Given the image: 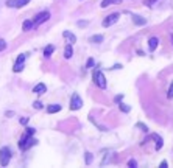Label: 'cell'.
Returning <instances> with one entry per match:
<instances>
[{"mask_svg":"<svg viewBox=\"0 0 173 168\" xmlns=\"http://www.w3.org/2000/svg\"><path fill=\"white\" fill-rule=\"evenodd\" d=\"M156 2H158V0H147L145 3H147L148 6H153V3H156Z\"/></svg>","mask_w":173,"mask_h":168,"instance_id":"4dcf8cb0","label":"cell"},{"mask_svg":"<svg viewBox=\"0 0 173 168\" xmlns=\"http://www.w3.org/2000/svg\"><path fill=\"white\" fill-rule=\"evenodd\" d=\"M92 78H94V83L98 86L100 89H105V87H106V78H105L103 72H100V70H95Z\"/></svg>","mask_w":173,"mask_h":168,"instance_id":"3957f363","label":"cell"},{"mask_svg":"<svg viewBox=\"0 0 173 168\" xmlns=\"http://www.w3.org/2000/svg\"><path fill=\"white\" fill-rule=\"evenodd\" d=\"M9 160H11V149H9L8 146H3V148L0 149V165L6 167L9 164Z\"/></svg>","mask_w":173,"mask_h":168,"instance_id":"7a4b0ae2","label":"cell"},{"mask_svg":"<svg viewBox=\"0 0 173 168\" xmlns=\"http://www.w3.org/2000/svg\"><path fill=\"white\" fill-rule=\"evenodd\" d=\"M92 44H100V42H103V36L101 34H95V36H90V39H89Z\"/></svg>","mask_w":173,"mask_h":168,"instance_id":"2e32d148","label":"cell"},{"mask_svg":"<svg viewBox=\"0 0 173 168\" xmlns=\"http://www.w3.org/2000/svg\"><path fill=\"white\" fill-rule=\"evenodd\" d=\"M167 97H169V98H173V81H172V84L169 87V92H167Z\"/></svg>","mask_w":173,"mask_h":168,"instance_id":"d4e9b609","label":"cell"},{"mask_svg":"<svg viewBox=\"0 0 173 168\" xmlns=\"http://www.w3.org/2000/svg\"><path fill=\"white\" fill-rule=\"evenodd\" d=\"M78 26L84 28V26H88V22H86V20H80V22H78Z\"/></svg>","mask_w":173,"mask_h":168,"instance_id":"f1b7e54d","label":"cell"},{"mask_svg":"<svg viewBox=\"0 0 173 168\" xmlns=\"http://www.w3.org/2000/svg\"><path fill=\"white\" fill-rule=\"evenodd\" d=\"M45 90H47V86L44 83H39V84H36L34 87H33V92H34L36 95H42Z\"/></svg>","mask_w":173,"mask_h":168,"instance_id":"ba28073f","label":"cell"},{"mask_svg":"<svg viewBox=\"0 0 173 168\" xmlns=\"http://www.w3.org/2000/svg\"><path fill=\"white\" fill-rule=\"evenodd\" d=\"M30 0H8L6 2V6L8 8H22L24 5H27Z\"/></svg>","mask_w":173,"mask_h":168,"instance_id":"52a82bcc","label":"cell"},{"mask_svg":"<svg viewBox=\"0 0 173 168\" xmlns=\"http://www.w3.org/2000/svg\"><path fill=\"white\" fill-rule=\"evenodd\" d=\"M128 167H131V168H137V162L134 160V159H129V160H128Z\"/></svg>","mask_w":173,"mask_h":168,"instance_id":"cb8c5ba5","label":"cell"},{"mask_svg":"<svg viewBox=\"0 0 173 168\" xmlns=\"http://www.w3.org/2000/svg\"><path fill=\"white\" fill-rule=\"evenodd\" d=\"M84 159H86V165H90L92 164V160H94V156H92V153H84Z\"/></svg>","mask_w":173,"mask_h":168,"instance_id":"ac0fdd59","label":"cell"},{"mask_svg":"<svg viewBox=\"0 0 173 168\" xmlns=\"http://www.w3.org/2000/svg\"><path fill=\"white\" fill-rule=\"evenodd\" d=\"M33 26H34V25H33V20H25L24 25H22V30H24V31H30Z\"/></svg>","mask_w":173,"mask_h":168,"instance_id":"e0dca14e","label":"cell"},{"mask_svg":"<svg viewBox=\"0 0 173 168\" xmlns=\"http://www.w3.org/2000/svg\"><path fill=\"white\" fill-rule=\"evenodd\" d=\"M118 107H120V111H122V112H125V114H128L129 111H131V107H129L128 104H125V103H122V101L118 103Z\"/></svg>","mask_w":173,"mask_h":168,"instance_id":"d6986e66","label":"cell"},{"mask_svg":"<svg viewBox=\"0 0 173 168\" xmlns=\"http://www.w3.org/2000/svg\"><path fill=\"white\" fill-rule=\"evenodd\" d=\"M94 66H95V61H94L92 58H89V59H88V62H86V69H92Z\"/></svg>","mask_w":173,"mask_h":168,"instance_id":"7402d4cb","label":"cell"},{"mask_svg":"<svg viewBox=\"0 0 173 168\" xmlns=\"http://www.w3.org/2000/svg\"><path fill=\"white\" fill-rule=\"evenodd\" d=\"M53 51H55V45H47V47L44 48V56H45V58H50Z\"/></svg>","mask_w":173,"mask_h":168,"instance_id":"4fadbf2b","label":"cell"},{"mask_svg":"<svg viewBox=\"0 0 173 168\" xmlns=\"http://www.w3.org/2000/svg\"><path fill=\"white\" fill-rule=\"evenodd\" d=\"M50 19V13L48 11H44V13H39L36 16V19L33 20V25L34 26H37V25H41L42 22H45V20H48Z\"/></svg>","mask_w":173,"mask_h":168,"instance_id":"8992f818","label":"cell"},{"mask_svg":"<svg viewBox=\"0 0 173 168\" xmlns=\"http://www.w3.org/2000/svg\"><path fill=\"white\" fill-rule=\"evenodd\" d=\"M114 2H117V0H103L100 6H101V8H106V6H109V5H111V3H114Z\"/></svg>","mask_w":173,"mask_h":168,"instance_id":"44dd1931","label":"cell"},{"mask_svg":"<svg viewBox=\"0 0 173 168\" xmlns=\"http://www.w3.org/2000/svg\"><path fill=\"white\" fill-rule=\"evenodd\" d=\"M25 132H28L30 135H33V134H34V129H33V128H27V131H25Z\"/></svg>","mask_w":173,"mask_h":168,"instance_id":"1f68e13d","label":"cell"},{"mask_svg":"<svg viewBox=\"0 0 173 168\" xmlns=\"http://www.w3.org/2000/svg\"><path fill=\"white\" fill-rule=\"evenodd\" d=\"M73 56V50H72V44L66 45V48H64V58L66 59H70Z\"/></svg>","mask_w":173,"mask_h":168,"instance_id":"8fae6325","label":"cell"},{"mask_svg":"<svg viewBox=\"0 0 173 168\" xmlns=\"http://www.w3.org/2000/svg\"><path fill=\"white\" fill-rule=\"evenodd\" d=\"M25 58H27V55H20V56L17 58V61H16V62H22V64H24V62H25Z\"/></svg>","mask_w":173,"mask_h":168,"instance_id":"4316f807","label":"cell"},{"mask_svg":"<svg viewBox=\"0 0 173 168\" xmlns=\"http://www.w3.org/2000/svg\"><path fill=\"white\" fill-rule=\"evenodd\" d=\"M172 44H173V34H172Z\"/></svg>","mask_w":173,"mask_h":168,"instance_id":"e575fe53","label":"cell"},{"mask_svg":"<svg viewBox=\"0 0 173 168\" xmlns=\"http://www.w3.org/2000/svg\"><path fill=\"white\" fill-rule=\"evenodd\" d=\"M167 167H169L167 160H162V162H161V165H159V168H167Z\"/></svg>","mask_w":173,"mask_h":168,"instance_id":"f546056e","label":"cell"},{"mask_svg":"<svg viewBox=\"0 0 173 168\" xmlns=\"http://www.w3.org/2000/svg\"><path fill=\"white\" fill-rule=\"evenodd\" d=\"M122 101V95H118V97H116V103H120Z\"/></svg>","mask_w":173,"mask_h":168,"instance_id":"836d02e7","label":"cell"},{"mask_svg":"<svg viewBox=\"0 0 173 168\" xmlns=\"http://www.w3.org/2000/svg\"><path fill=\"white\" fill-rule=\"evenodd\" d=\"M13 70H14L16 73H17V72H22V70H24V64H22V62H16L14 67H13Z\"/></svg>","mask_w":173,"mask_h":168,"instance_id":"ffe728a7","label":"cell"},{"mask_svg":"<svg viewBox=\"0 0 173 168\" xmlns=\"http://www.w3.org/2000/svg\"><path fill=\"white\" fill-rule=\"evenodd\" d=\"M118 17H120V14H118V13H112L109 16H106L105 20H103V26H105V28H108V26L114 25L117 20H118Z\"/></svg>","mask_w":173,"mask_h":168,"instance_id":"277c9868","label":"cell"},{"mask_svg":"<svg viewBox=\"0 0 173 168\" xmlns=\"http://www.w3.org/2000/svg\"><path fill=\"white\" fill-rule=\"evenodd\" d=\"M62 36L66 37V39H69V42H70V44H73V42H77V37H75V34H73V33H70V31H64V33H62Z\"/></svg>","mask_w":173,"mask_h":168,"instance_id":"7c38bea8","label":"cell"},{"mask_svg":"<svg viewBox=\"0 0 173 168\" xmlns=\"http://www.w3.org/2000/svg\"><path fill=\"white\" fill-rule=\"evenodd\" d=\"M81 106H83V101H81L80 95L78 94H73L72 95V100H70V109H72V111H78Z\"/></svg>","mask_w":173,"mask_h":168,"instance_id":"5b68a950","label":"cell"},{"mask_svg":"<svg viewBox=\"0 0 173 168\" xmlns=\"http://www.w3.org/2000/svg\"><path fill=\"white\" fill-rule=\"evenodd\" d=\"M159 45V39L158 37H150V41H148V47H150V50L151 51H154L156 48H158Z\"/></svg>","mask_w":173,"mask_h":168,"instance_id":"9c48e42d","label":"cell"},{"mask_svg":"<svg viewBox=\"0 0 173 168\" xmlns=\"http://www.w3.org/2000/svg\"><path fill=\"white\" fill-rule=\"evenodd\" d=\"M153 137L156 139V149L159 151L162 148V145H164V140H162V137H159L158 134H153Z\"/></svg>","mask_w":173,"mask_h":168,"instance_id":"9a60e30c","label":"cell"},{"mask_svg":"<svg viewBox=\"0 0 173 168\" xmlns=\"http://www.w3.org/2000/svg\"><path fill=\"white\" fill-rule=\"evenodd\" d=\"M36 143H37V140L33 137V135H30L28 132H25L22 137H20V140H19V148L22 151H27L28 148H31V146L36 145Z\"/></svg>","mask_w":173,"mask_h":168,"instance_id":"6da1fadb","label":"cell"},{"mask_svg":"<svg viewBox=\"0 0 173 168\" xmlns=\"http://www.w3.org/2000/svg\"><path fill=\"white\" fill-rule=\"evenodd\" d=\"M59 111H61V106H59V104H50L47 107L48 114H55V112H59Z\"/></svg>","mask_w":173,"mask_h":168,"instance_id":"5bb4252c","label":"cell"},{"mask_svg":"<svg viewBox=\"0 0 173 168\" xmlns=\"http://www.w3.org/2000/svg\"><path fill=\"white\" fill-rule=\"evenodd\" d=\"M20 123H22V124H27V123H28V117H24V118H20Z\"/></svg>","mask_w":173,"mask_h":168,"instance_id":"d6a6232c","label":"cell"},{"mask_svg":"<svg viewBox=\"0 0 173 168\" xmlns=\"http://www.w3.org/2000/svg\"><path fill=\"white\" fill-rule=\"evenodd\" d=\"M33 107H34V109H42V103L41 101H34L33 103Z\"/></svg>","mask_w":173,"mask_h":168,"instance_id":"484cf974","label":"cell"},{"mask_svg":"<svg viewBox=\"0 0 173 168\" xmlns=\"http://www.w3.org/2000/svg\"><path fill=\"white\" fill-rule=\"evenodd\" d=\"M133 22L136 24L137 26H142V25L147 24V20H145L144 17H140V16H137V14H134V16H133Z\"/></svg>","mask_w":173,"mask_h":168,"instance_id":"30bf717a","label":"cell"},{"mask_svg":"<svg viewBox=\"0 0 173 168\" xmlns=\"http://www.w3.org/2000/svg\"><path fill=\"white\" fill-rule=\"evenodd\" d=\"M136 126L139 129H142V132H148V128H147V124H144V123H137Z\"/></svg>","mask_w":173,"mask_h":168,"instance_id":"603a6c76","label":"cell"},{"mask_svg":"<svg viewBox=\"0 0 173 168\" xmlns=\"http://www.w3.org/2000/svg\"><path fill=\"white\" fill-rule=\"evenodd\" d=\"M5 47H6V42H5L3 39H0V51L5 50Z\"/></svg>","mask_w":173,"mask_h":168,"instance_id":"83f0119b","label":"cell"}]
</instances>
